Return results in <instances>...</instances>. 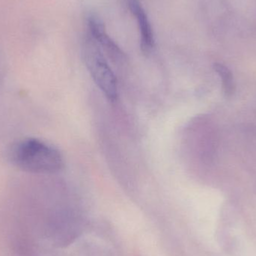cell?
Listing matches in <instances>:
<instances>
[{"label":"cell","instance_id":"6da1fadb","mask_svg":"<svg viewBox=\"0 0 256 256\" xmlns=\"http://www.w3.org/2000/svg\"><path fill=\"white\" fill-rule=\"evenodd\" d=\"M9 159L18 168L37 174L57 172L64 164L56 148L36 138H26L14 143L9 150Z\"/></svg>","mask_w":256,"mask_h":256},{"label":"cell","instance_id":"7a4b0ae2","mask_svg":"<svg viewBox=\"0 0 256 256\" xmlns=\"http://www.w3.org/2000/svg\"><path fill=\"white\" fill-rule=\"evenodd\" d=\"M82 55L86 66L97 86L108 99L110 102H115L118 94L115 74L100 45L88 32L84 38Z\"/></svg>","mask_w":256,"mask_h":256},{"label":"cell","instance_id":"3957f363","mask_svg":"<svg viewBox=\"0 0 256 256\" xmlns=\"http://www.w3.org/2000/svg\"><path fill=\"white\" fill-rule=\"evenodd\" d=\"M88 33L100 45L105 56H108L116 62L124 61V55L122 51L108 36L103 22L96 15L91 14L88 16Z\"/></svg>","mask_w":256,"mask_h":256},{"label":"cell","instance_id":"277c9868","mask_svg":"<svg viewBox=\"0 0 256 256\" xmlns=\"http://www.w3.org/2000/svg\"><path fill=\"white\" fill-rule=\"evenodd\" d=\"M131 12L136 18L140 32V46L144 55L152 52L154 46V37L150 21L140 0H128Z\"/></svg>","mask_w":256,"mask_h":256},{"label":"cell","instance_id":"5b68a950","mask_svg":"<svg viewBox=\"0 0 256 256\" xmlns=\"http://www.w3.org/2000/svg\"><path fill=\"white\" fill-rule=\"evenodd\" d=\"M214 69L222 80L224 92L226 96H231L234 92V82L232 74L228 68L219 63L214 64Z\"/></svg>","mask_w":256,"mask_h":256}]
</instances>
